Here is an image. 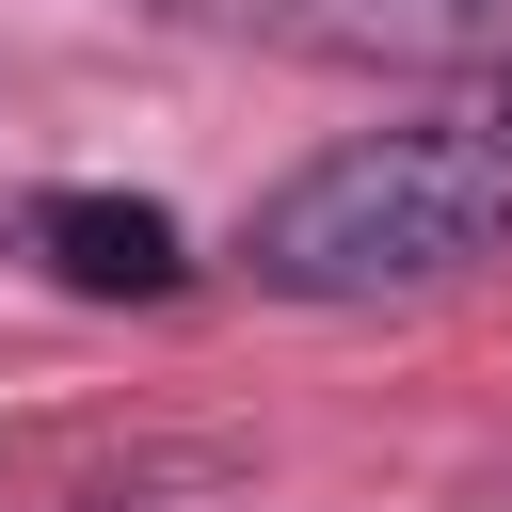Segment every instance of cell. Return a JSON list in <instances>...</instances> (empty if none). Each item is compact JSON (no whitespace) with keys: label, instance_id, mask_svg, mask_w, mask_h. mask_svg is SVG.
I'll return each mask as SVG.
<instances>
[{"label":"cell","instance_id":"obj_1","mask_svg":"<svg viewBox=\"0 0 512 512\" xmlns=\"http://www.w3.org/2000/svg\"><path fill=\"white\" fill-rule=\"evenodd\" d=\"M512 240V64L416 128H352L320 160H288L240 208V272L272 304H400L448 288Z\"/></svg>","mask_w":512,"mask_h":512},{"label":"cell","instance_id":"obj_2","mask_svg":"<svg viewBox=\"0 0 512 512\" xmlns=\"http://www.w3.org/2000/svg\"><path fill=\"white\" fill-rule=\"evenodd\" d=\"M176 32H240L288 64H384V80H448V64H512V0H144Z\"/></svg>","mask_w":512,"mask_h":512},{"label":"cell","instance_id":"obj_3","mask_svg":"<svg viewBox=\"0 0 512 512\" xmlns=\"http://www.w3.org/2000/svg\"><path fill=\"white\" fill-rule=\"evenodd\" d=\"M32 256H48L80 304H176V288H192L176 208H144V192H32Z\"/></svg>","mask_w":512,"mask_h":512}]
</instances>
